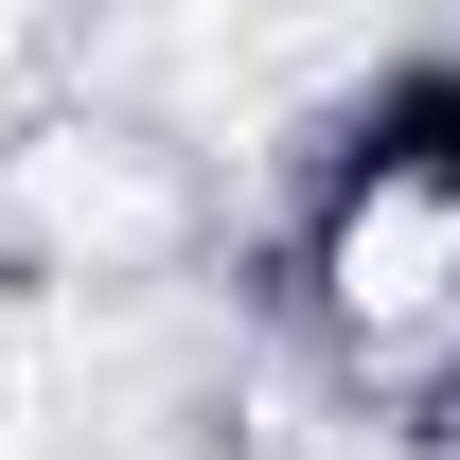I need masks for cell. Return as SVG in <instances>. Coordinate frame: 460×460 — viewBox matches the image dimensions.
<instances>
[{"label": "cell", "instance_id": "cell-1", "mask_svg": "<svg viewBox=\"0 0 460 460\" xmlns=\"http://www.w3.org/2000/svg\"><path fill=\"white\" fill-rule=\"evenodd\" d=\"M284 301L354 407H460V71L337 124L284 230Z\"/></svg>", "mask_w": 460, "mask_h": 460}]
</instances>
